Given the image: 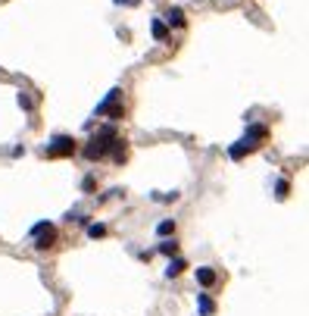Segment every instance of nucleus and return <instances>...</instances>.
<instances>
[{"instance_id": "obj_12", "label": "nucleus", "mask_w": 309, "mask_h": 316, "mask_svg": "<svg viewBox=\"0 0 309 316\" xmlns=\"http://www.w3.org/2000/svg\"><path fill=\"white\" fill-rule=\"evenodd\" d=\"M156 232H159V235H172V232H175V222H172V219H162L159 226H156Z\"/></svg>"}, {"instance_id": "obj_11", "label": "nucleus", "mask_w": 309, "mask_h": 316, "mask_svg": "<svg viewBox=\"0 0 309 316\" xmlns=\"http://www.w3.org/2000/svg\"><path fill=\"white\" fill-rule=\"evenodd\" d=\"M159 254L175 257V254H178V244H175V241H162V244H159Z\"/></svg>"}, {"instance_id": "obj_9", "label": "nucleus", "mask_w": 309, "mask_h": 316, "mask_svg": "<svg viewBox=\"0 0 309 316\" xmlns=\"http://www.w3.org/2000/svg\"><path fill=\"white\" fill-rule=\"evenodd\" d=\"M106 235V226H100V222H91L88 226V238H103Z\"/></svg>"}, {"instance_id": "obj_6", "label": "nucleus", "mask_w": 309, "mask_h": 316, "mask_svg": "<svg viewBox=\"0 0 309 316\" xmlns=\"http://www.w3.org/2000/svg\"><path fill=\"white\" fill-rule=\"evenodd\" d=\"M184 269H187V260H184V257H175V260L169 263V269H165V276H169V279H175V276H181Z\"/></svg>"}, {"instance_id": "obj_14", "label": "nucleus", "mask_w": 309, "mask_h": 316, "mask_svg": "<svg viewBox=\"0 0 309 316\" xmlns=\"http://www.w3.org/2000/svg\"><path fill=\"white\" fill-rule=\"evenodd\" d=\"M116 3H125V6H138L141 0H116Z\"/></svg>"}, {"instance_id": "obj_13", "label": "nucleus", "mask_w": 309, "mask_h": 316, "mask_svg": "<svg viewBox=\"0 0 309 316\" xmlns=\"http://www.w3.org/2000/svg\"><path fill=\"white\" fill-rule=\"evenodd\" d=\"M275 194L281 197V201H284V197H288L291 194V185L288 182H284V179H278V185H275Z\"/></svg>"}, {"instance_id": "obj_8", "label": "nucleus", "mask_w": 309, "mask_h": 316, "mask_svg": "<svg viewBox=\"0 0 309 316\" xmlns=\"http://www.w3.org/2000/svg\"><path fill=\"white\" fill-rule=\"evenodd\" d=\"M197 304H200V313H203V316H209L212 310H216V307H212V301H209L206 295H197Z\"/></svg>"}, {"instance_id": "obj_7", "label": "nucleus", "mask_w": 309, "mask_h": 316, "mask_svg": "<svg viewBox=\"0 0 309 316\" xmlns=\"http://www.w3.org/2000/svg\"><path fill=\"white\" fill-rule=\"evenodd\" d=\"M150 31H153V38H156V41H165V38H169V25H165L162 19H153Z\"/></svg>"}, {"instance_id": "obj_4", "label": "nucleus", "mask_w": 309, "mask_h": 316, "mask_svg": "<svg viewBox=\"0 0 309 316\" xmlns=\"http://www.w3.org/2000/svg\"><path fill=\"white\" fill-rule=\"evenodd\" d=\"M266 135H269V132H266V125H253L250 132H247V138H244V144H247V147L253 150V147H256V141H263Z\"/></svg>"}, {"instance_id": "obj_1", "label": "nucleus", "mask_w": 309, "mask_h": 316, "mask_svg": "<svg viewBox=\"0 0 309 316\" xmlns=\"http://www.w3.org/2000/svg\"><path fill=\"white\" fill-rule=\"evenodd\" d=\"M31 238H34V251H47L56 241V229L50 222H38V226L31 229Z\"/></svg>"}, {"instance_id": "obj_5", "label": "nucleus", "mask_w": 309, "mask_h": 316, "mask_svg": "<svg viewBox=\"0 0 309 316\" xmlns=\"http://www.w3.org/2000/svg\"><path fill=\"white\" fill-rule=\"evenodd\" d=\"M165 25H175V28H184V13H181V6H172L169 13H165Z\"/></svg>"}, {"instance_id": "obj_3", "label": "nucleus", "mask_w": 309, "mask_h": 316, "mask_svg": "<svg viewBox=\"0 0 309 316\" xmlns=\"http://www.w3.org/2000/svg\"><path fill=\"white\" fill-rule=\"evenodd\" d=\"M197 282L203 285V288H209V285L219 282V273H216L212 266H200V269H197Z\"/></svg>"}, {"instance_id": "obj_2", "label": "nucleus", "mask_w": 309, "mask_h": 316, "mask_svg": "<svg viewBox=\"0 0 309 316\" xmlns=\"http://www.w3.org/2000/svg\"><path fill=\"white\" fill-rule=\"evenodd\" d=\"M75 150V138H69V135H56L53 141H50V147H47V154L50 157H69Z\"/></svg>"}, {"instance_id": "obj_10", "label": "nucleus", "mask_w": 309, "mask_h": 316, "mask_svg": "<svg viewBox=\"0 0 309 316\" xmlns=\"http://www.w3.org/2000/svg\"><path fill=\"white\" fill-rule=\"evenodd\" d=\"M247 150H250V147H247V144H244V141H237V144H234V147H231V150H228V157H231V160H241V157H244V154H247Z\"/></svg>"}]
</instances>
